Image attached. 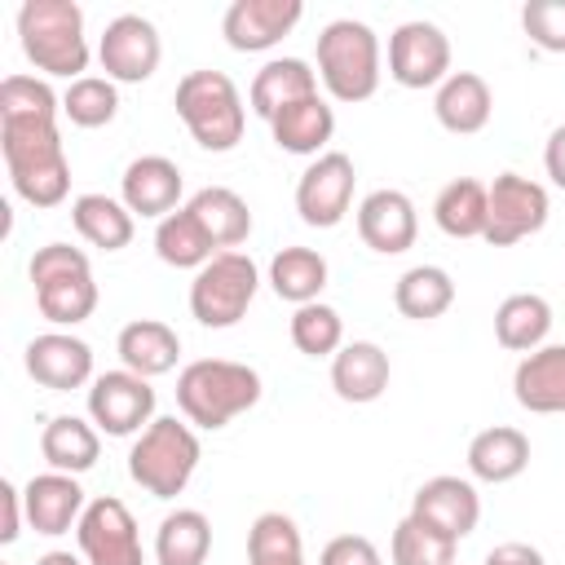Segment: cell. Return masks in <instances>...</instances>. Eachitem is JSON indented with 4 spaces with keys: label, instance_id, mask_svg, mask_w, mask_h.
Returning <instances> with one entry per match:
<instances>
[{
    "label": "cell",
    "instance_id": "6da1fadb",
    "mask_svg": "<svg viewBox=\"0 0 565 565\" xmlns=\"http://www.w3.org/2000/svg\"><path fill=\"white\" fill-rule=\"evenodd\" d=\"M0 150L13 194L31 207H57L71 194V163L57 119H9L0 124Z\"/></svg>",
    "mask_w": 565,
    "mask_h": 565
},
{
    "label": "cell",
    "instance_id": "7a4b0ae2",
    "mask_svg": "<svg viewBox=\"0 0 565 565\" xmlns=\"http://www.w3.org/2000/svg\"><path fill=\"white\" fill-rule=\"evenodd\" d=\"M265 384L260 371L247 362H230V358H199L185 362L177 375V406L194 428H225L230 419H238L243 411H252L260 402Z\"/></svg>",
    "mask_w": 565,
    "mask_h": 565
},
{
    "label": "cell",
    "instance_id": "3957f363",
    "mask_svg": "<svg viewBox=\"0 0 565 565\" xmlns=\"http://www.w3.org/2000/svg\"><path fill=\"white\" fill-rule=\"evenodd\" d=\"M18 44L26 62L44 75L75 84L88 71L84 9L75 0H26L18 9Z\"/></svg>",
    "mask_w": 565,
    "mask_h": 565
},
{
    "label": "cell",
    "instance_id": "277c9868",
    "mask_svg": "<svg viewBox=\"0 0 565 565\" xmlns=\"http://www.w3.org/2000/svg\"><path fill=\"white\" fill-rule=\"evenodd\" d=\"M199 459H203V446L194 424L177 415H154L128 450V477L154 499H177L190 486Z\"/></svg>",
    "mask_w": 565,
    "mask_h": 565
},
{
    "label": "cell",
    "instance_id": "5b68a950",
    "mask_svg": "<svg viewBox=\"0 0 565 565\" xmlns=\"http://www.w3.org/2000/svg\"><path fill=\"white\" fill-rule=\"evenodd\" d=\"M172 106H177L181 124L190 128V137L203 150L225 154V150H234L243 141L247 106L238 97V84L225 71H185L177 79Z\"/></svg>",
    "mask_w": 565,
    "mask_h": 565
},
{
    "label": "cell",
    "instance_id": "8992f818",
    "mask_svg": "<svg viewBox=\"0 0 565 565\" xmlns=\"http://www.w3.org/2000/svg\"><path fill=\"white\" fill-rule=\"evenodd\" d=\"M380 35L358 18H335L318 31V79L335 102H366L380 88Z\"/></svg>",
    "mask_w": 565,
    "mask_h": 565
},
{
    "label": "cell",
    "instance_id": "52a82bcc",
    "mask_svg": "<svg viewBox=\"0 0 565 565\" xmlns=\"http://www.w3.org/2000/svg\"><path fill=\"white\" fill-rule=\"evenodd\" d=\"M26 274H31V287H35V309L53 327H79L84 318H93L97 282H93V265L79 247L44 243V247H35Z\"/></svg>",
    "mask_w": 565,
    "mask_h": 565
},
{
    "label": "cell",
    "instance_id": "ba28073f",
    "mask_svg": "<svg viewBox=\"0 0 565 565\" xmlns=\"http://www.w3.org/2000/svg\"><path fill=\"white\" fill-rule=\"evenodd\" d=\"M260 291V269L247 252H216L190 282V313L199 327H238Z\"/></svg>",
    "mask_w": 565,
    "mask_h": 565
},
{
    "label": "cell",
    "instance_id": "9c48e42d",
    "mask_svg": "<svg viewBox=\"0 0 565 565\" xmlns=\"http://www.w3.org/2000/svg\"><path fill=\"white\" fill-rule=\"evenodd\" d=\"M75 543H79V556L88 565H146L137 516L115 494L88 499V508L75 525Z\"/></svg>",
    "mask_w": 565,
    "mask_h": 565
},
{
    "label": "cell",
    "instance_id": "30bf717a",
    "mask_svg": "<svg viewBox=\"0 0 565 565\" xmlns=\"http://www.w3.org/2000/svg\"><path fill=\"white\" fill-rule=\"evenodd\" d=\"M552 199L539 181L521 177V172H499L490 181V207H486V243L490 247H512L530 234H539L547 225Z\"/></svg>",
    "mask_w": 565,
    "mask_h": 565
},
{
    "label": "cell",
    "instance_id": "8fae6325",
    "mask_svg": "<svg viewBox=\"0 0 565 565\" xmlns=\"http://www.w3.org/2000/svg\"><path fill=\"white\" fill-rule=\"evenodd\" d=\"M353 185H358V168H353V159L344 150L318 154L296 181L300 221L313 225V230H335L353 207Z\"/></svg>",
    "mask_w": 565,
    "mask_h": 565
},
{
    "label": "cell",
    "instance_id": "7c38bea8",
    "mask_svg": "<svg viewBox=\"0 0 565 565\" xmlns=\"http://www.w3.org/2000/svg\"><path fill=\"white\" fill-rule=\"evenodd\" d=\"M88 419L106 437H137L154 419V388H150V380L128 371V366L102 371L88 384Z\"/></svg>",
    "mask_w": 565,
    "mask_h": 565
},
{
    "label": "cell",
    "instance_id": "4fadbf2b",
    "mask_svg": "<svg viewBox=\"0 0 565 565\" xmlns=\"http://www.w3.org/2000/svg\"><path fill=\"white\" fill-rule=\"evenodd\" d=\"M388 75L402 88H441L450 75V40L437 22L411 18L388 35Z\"/></svg>",
    "mask_w": 565,
    "mask_h": 565
},
{
    "label": "cell",
    "instance_id": "5bb4252c",
    "mask_svg": "<svg viewBox=\"0 0 565 565\" xmlns=\"http://www.w3.org/2000/svg\"><path fill=\"white\" fill-rule=\"evenodd\" d=\"M159 57H163V40L154 31L150 18L141 13H119L106 22L102 40H97V62L106 71V79L115 84H141L159 71Z\"/></svg>",
    "mask_w": 565,
    "mask_h": 565
},
{
    "label": "cell",
    "instance_id": "9a60e30c",
    "mask_svg": "<svg viewBox=\"0 0 565 565\" xmlns=\"http://www.w3.org/2000/svg\"><path fill=\"white\" fill-rule=\"evenodd\" d=\"M406 516H415V521L428 525L433 534L459 543V539H468V534L477 530V521H481V494H477V486H472L468 477L441 472V477H428V481L415 490Z\"/></svg>",
    "mask_w": 565,
    "mask_h": 565
},
{
    "label": "cell",
    "instance_id": "2e32d148",
    "mask_svg": "<svg viewBox=\"0 0 565 565\" xmlns=\"http://www.w3.org/2000/svg\"><path fill=\"white\" fill-rule=\"evenodd\" d=\"M305 18L300 0H234L221 18V35L234 53H265L282 44Z\"/></svg>",
    "mask_w": 565,
    "mask_h": 565
},
{
    "label": "cell",
    "instance_id": "e0dca14e",
    "mask_svg": "<svg viewBox=\"0 0 565 565\" xmlns=\"http://www.w3.org/2000/svg\"><path fill=\"white\" fill-rule=\"evenodd\" d=\"M26 362V375L40 384V388H53V393H71V388H84L93 384V349L88 340L71 335V331H44L26 344L22 353Z\"/></svg>",
    "mask_w": 565,
    "mask_h": 565
},
{
    "label": "cell",
    "instance_id": "ac0fdd59",
    "mask_svg": "<svg viewBox=\"0 0 565 565\" xmlns=\"http://www.w3.org/2000/svg\"><path fill=\"white\" fill-rule=\"evenodd\" d=\"M415 234H419V212L411 203L406 190H371L362 203H358V238L380 252V256H402L406 247H415Z\"/></svg>",
    "mask_w": 565,
    "mask_h": 565
},
{
    "label": "cell",
    "instance_id": "d6986e66",
    "mask_svg": "<svg viewBox=\"0 0 565 565\" xmlns=\"http://www.w3.org/2000/svg\"><path fill=\"white\" fill-rule=\"evenodd\" d=\"M181 190H185V177L168 154H141L119 177L124 207L132 216H150V221H163L168 212H177L181 207Z\"/></svg>",
    "mask_w": 565,
    "mask_h": 565
},
{
    "label": "cell",
    "instance_id": "ffe728a7",
    "mask_svg": "<svg viewBox=\"0 0 565 565\" xmlns=\"http://www.w3.org/2000/svg\"><path fill=\"white\" fill-rule=\"evenodd\" d=\"M22 503H26V525L35 534H49V539L71 534L88 508L84 486L71 472H53V468L22 486Z\"/></svg>",
    "mask_w": 565,
    "mask_h": 565
},
{
    "label": "cell",
    "instance_id": "44dd1931",
    "mask_svg": "<svg viewBox=\"0 0 565 565\" xmlns=\"http://www.w3.org/2000/svg\"><path fill=\"white\" fill-rule=\"evenodd\" d=\"M512 397L530 415H565V344L525 353L512 371Z\"/></svg>",
    "mask_w": 565,
    "mask_h": 565
},
{
    "label": "cell",
    "instance_id": "7402d4cb",
    "mask_svg": "<svg viewBox=\"0 0 565 565\" xmlns=\"http://www.w3.org/2000/svg\"><path fill=\"white\" fill-rule=\"evenodd\" d=\"M388 353L375 344V340H349L335 358H331V388L340 402H353V406H366V402H380L384 388H388Z\"/></svg>",
    "mask_w": 565,
    "mask_h": 565
},
{
    "label": "cell",
    "instance_id": "603a6c76",
    "mask_svg": "<svg viewBox=\"0 0 565 565\" xmlns=\"http://www.w3.org/2000/svg\"><path fill=\"white\" fill-rule=\"evenodd\" d=\"M433 115H437V124H441L446 132L472 137V132H481V128L490 124V115H494V93H490V84H486L477 71H450V75L441 79L437 97H433Z\"/></svg>",
    "mask_w": 565,
    "mask_h": 565
},
{
    "label": "cell",
    "instance_id": "cb8c5ba5",
    "mask_svg": "<svg viewBox=\"0 0 565 565\" xmlns=\"http://www.w3.org/2000/svg\"><path fill=\"white\" fill-rule=\"evenodd\" d=\"M269 137H274V146L287 150V154H309V159H318V154H327V141L335 137V110L327 106L322 93L300 97V102L282 106V110L269 119Z\"/></svg>",
    "mask_w": 565,
    "mask_h": 565
},
{
    "label": "cell",
    "instance_id": "d4e9b609",
    "mask_svg": "<svg viewBox=\"0 0 565 565\" xmlns=\"http://www.w3.org/2000/svg\"><path fill=\"white\" fill-rule=\"evenodd\" d=\"M525 468H530V437L521 428H512V424L481 428L468 441V472L477 481H486V486L516 481Z\"/></svg>",
    "mask_w": 565,
    "mask_h": 565
},
{
    "label": "cell",
    "instance_id": "484cf974",
    "mask_svg": "<svg viewBox=\"0 0 565 565\" xmlns=\"http://www.w3.org/2000/svg\"><path fill=\"white\" fill-rule=\"evenodd\" d=\"M115 353L128 371L154 380V375H168L181 358V335L159 322V318H132L128 327H119V340H115Z\"/></svg>",
    "mask_w": 565,
    "mask_h": 565
},
{
    "label": "cell",
    "instance_id": "4316f807",
    "mask_svg": "<svg viewBox=\"0 0 565 565\" xmlns=\"http://www.w3.org/2000/svg\"><path fill=\"white\" fill-rule=\"evenodd\" d=\"M318 93V71L305 62V57H269L260 71H256V79H252V88H247V102H252V110L269 124L282 106H291V102H300V97H313Z\"/></svg>",
    "mask_w": 565,
    "mask_h": 565
},
{
    "label": "cell",
    "instance_id": "83f0119b",
    "mask_svg": "<svg viewBox=\"0 0 565 565\" xmlns=\"http://www.w3.org/2000/svg\"><path fill=\"white\" fill-rule=\"evenodd\" d=\"M40 455L49 459L53 472L79 477L102 459V428L79 415H53L40 433Z\"/></svg>",
    "mask_w": 565,
    "mask_h": 565
},
{
    "label": "cell",
    "instance_id": "f1b7e54d",
    "mask_svg": "<svg viewBox=\"0 0 565 565\" xmlns=\"http://www.w3.org/2000/svg\"><path fill=\"white\" fill-rule=\"evenodd\" d=\"M185 207L199 216V225L207 230V238H212L221 252H238V243L252 238V207H247V199H243L238 190H230V185H203V190L190 194Z\"/></svg>",
    "mask_w": 565,
    "mask_h": 565
},
{
    "label": "cell",
    "instance_id": "f546056e",
    "mask_svg": "<svg viewBox=\"0 0 565 565\" xmlns=\"http://www.w3.org/2000/svg\"><path fill=\"white\" fill-rule=\"evenodd\" d=\"M552 331V305L539 291H512L494 309V340L508 353H534L547 344Z\"/></svg>",
    "mask_w": 565,
    "mask_h": 565
},
{
    "label": "cell",
    "instance_id": "4dcf8cb0",
    "mask_svg": "<svg viewBox=\"0 0 565 565\" xmlns=\"http://www.w3.org/2000/svg\"><path fill=\"white\" fill-rule=\"evenodd\" d=\"M486 207H490V185L477 177H455L437 190L433 221L446 238H481L486 234Z\"/></svg>",
    "mask_w": 565,
    "mask_h": 565
},
{
    "label": "cell",
    "instance_id": "1f68e13d",
    "mask_svg": "<svg viewBox=\"0 0 565 565\" xmlns=\"http://www.w3.org/2000/svg\"><path fill=\"white\" fill-rule=\"evenodd\" d=\"M71 221L79 238L102 252H124L137 230V216L124 207V199H110V194H79L71 203Z\"/></svg>",
    "mask_w": 565,
    "mask_h": 565
},
{
    "label": "cell",
    "instance_id": "d6a6232c",
    "mask_svg": "<svg viewBox=\"0 0 565 565\" xmlns=\"http://www.w3.org/2000/svg\"><path fill=\"white\" fill-rule=\"evenodd\" d=\"M221 247L207 238V230L199 225V216L190 207L168 212L163 221H154V256L172 269H203Z\"/></svg>",
    "mask_w": 565,
    "mask_h": 565
},
{
    "label": "cell",
    "instance_id": "836d02e7",
    "mask_svg": "<svg viewBox=\"0 0 565 565\" xmlns=\"http://www.w3.org/2000/svg\"><path fill=\"white\" fill-rule=\"evenodd\" d=\"M327 256L322 252H313V247H282V252H274V260H269V287H274V296L278 300H287V305H313L318 296H322V287H327Z\"/></svg>",
    "mask_w": 565,
    "mask_h": 565
},
{
    "label": "cell",
    "instance_id": "e575fe53",
    "mask_svg": "<svg viewBox=\"0 0 565 565\" xmlns=\"http://www.w3.org/2000/svg\"><path fill=\"white\" fill-rule=\"evenodd\" d=\"M393 305L411 322H433L455 305V278L441 265H411L393 287Z\"/></svg>",
    "mask_w": 565,
    "mask_h": 565
},
{
    "label": "cell",
    "instance_id": "d590c367",
    "mask_svg": "<svg viewBox=\"0 0 565 565\" xmlns=\"http://www.w3.org/2000/svg\"><path fill=\"white\" fill-rule=\"evenodd\" d=\"M212 552V521L199 508H177L154 530V561L159 565H203Z\"/></svg>",
    "mask_w": 565,
    "mask_h": 565
},
{
    "label": "cell",
    "instance_id": "8d00e7d4",
    "mask_svg": "<svg viewBox=\"0 0 565 565\" xmlns=\"http://www.w3.org/2000/svg\"><path fill=\"white\" fill-rule=\"evenodd\" d=\"M305 561L300 525L287 512H260L247 530V565H296Z\"/></svg>",
    "mask_w": 565,
    "mask_h": 565
},
{
    "label": "cell",
    "instance_id": "74e56055",
    "mask_svg": "<svg viewBox=\"0 0 565 565\" xmlns=\"http://www.w3.org/2000/svg\"><path fill=\"white\" fill-rule=\"evenodd\" d=\"M291 344L305 358H335L344 349V318H340V309H331L327 300L300 305L291 313Z\"/></svg>",
    "mask_w": 565,
    "mask_h": 565
},
{
    "label": "cell",
    "instance_id": "f35d334b",
    "mask_svg": "<svg viewBox=\"0 0 565 565\" xmlns=\"http://www.w3.org/2000/svg\"><path fill=\"white\" fill-rule=\"evenodd\" d=\"M62 115L75 128H106L119 115V88L106 75H84L75 84H66L62 93Z\"/></svg>",
    "mask_w": 565,
    "mask_h": 565
},
{
    "label": "cell",
    "instance_id": "ab89813d",
    "mask_svg": "<svg viewBox=\"0 0 565 565\" xmlns=\"http://www.w3.org/2000/svg\"><path fill=\"white\" fill-rule=\"evenodd\" d=\"M62 97L49 88V79L35 75H4L0 79V124L9 119H57Z\"/></svg>",
    "mask_w": 565,
    "mask_h": 565
},
{
    "label": "cell",
    "instance_id": "60d3db41",
    "mask_svg": "<svg viewBox=\"0 0 565 565\" xmlns=\"http://www.w3.org/2000/svg\"><path fill=\"white\" fill-rule=\"evenodd\" d=\"M455 552H459V543L433 534L415 516H402L393 539H388V561L393 565H455Z\"/></svg>",
    "mask_w": 565,
    "mask_h": 565
},
{
    "label": "cell",
    "instance_id": "b9f144b4",
    "mask_svg": "<svg viewBox=\"0 0 565 565\" xmlns=\"http://www.w3.org/2000/svg\"><path fill=\"white\" fill-rule=\"evenodd\" d=\"M521 31L543 53H565V0H525Z\"/></svg>",
    "mask_w": 565,
    "mask_h": 565
},
{
    "label": "cell",
    "instance_id": "7bdbcfd3",
    "mask_svg": "<svg viewBox=\"0 0 565 565\" xmlns=\"http://www.w3.org/2000/svg\"><path fill=\"white\" fill-rule=\"evenodd\" d=\"M318 565H384V556L366 534H335L318 552Z\"/></svg>",
    "mask_w": 565,
    "mask_h": 565
},
{
    "label": "cell",
    "instance_id": "ee69618b",
    "mask_svg": "<svg viewBox=\"0 0 565 565\" xmlns=\"http://www.w3.org/2000/svg\"><path fill=\"white\" fill-rule=\"evenodd\" d=\"M22 521H26L22 490L13 481H0V543H13L22 534Z\"/></svg>",
    "mask_w": 565,
    "mask_h": 565
},
{
    "label": "cell",
    "instance_id": "f6af8a7d",
    "mask_svg": "<svg viewBox=\"0 0 565 565\" xmlns=\"http://www.w3.org/2000/svg\"><path fill=\"white\" fill-rule=\"evenodd\" d=\"M481 565H547V561H543V552H539L534 543L512 539V543H494Z\"/></svg>",
    "mask_w": 565,
    "mask_h": 565
},
{
    "label": "cell",
    "instance_id": "bcb514c9",
    "mask_svg": "<svg viewBox=\"0 0 565 565\" xmlns=\"http://www.w3.org/2000/svg\"><path fill=\"white\" fill-rule=\"evenodd\" d=\"M543 168H547L552 185L565 190V124L552 128V137H547V146H543Z\"/></svg>",
    "mask_w": 565,
    "mask_h": 565
},
{
    "label": "cell",
    "instance_id": "7dc6e473",
    "mask_svg": "<svg viewBox=\"0 0 565 565\" xmlns=\"http://www.w3.org/2000/svg\"><path fill=\"white\" fill-rule=\"evenodd\" d=\"M35 565H88L84 556H75V552H62V547H53V552H44Z\"/></svg>",
    "mask_w": 565,
    "mask_h": 565
},
{
    "label": "cell",
    "instance_id": "c3c4849f",
    "mask_svg": "<svg viewBox=\"0 0 565 565\" xmlns=\"http://www.w3.org/2000/svg\"><path fill=\"white\" fill-rule=\"evenodd\" d=\"M296 565H305V561H296Z\"/></svg>",
    "mask_w": 565,
    "mask_h": 565
}]
</instances>
